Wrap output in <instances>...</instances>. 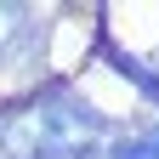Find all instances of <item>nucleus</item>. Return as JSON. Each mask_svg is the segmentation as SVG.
I'll return each instance as SVG.
<instances>
[{"label": "nucleus", "instance_id": "obj_1", "mask_svg": "<svg viewBox=\"0 0 159 159\" xmlns=\"http://www.w3.org/2000/svg\"><path fill=\"white\" fill-rule=\"evenodd\" d=\"M114 63H119V74H125L142 97L159 102V63H148V57H125V51H114Z\"/></svg>", "mask_w": 159, "mask_h": 159}, {"label": "nucleus", "instance_id": "obj_2", "mask_svg": "<svg viewBox=\"0 0 159 159\" xmlns=\"http://www.w3.org/2000/svg\"><path fill=\"white\" fill-rule=\"evenodd\" d=\"M114 159H159V125H148V131L125 136V142L114 148Z\"/></svg>", "mask_w": 159, "mask_h": 159}, {"label": "nucleus", "instance_id": "obj_3", "mask_svg": "<svg viewBox=\"0 0 159 159\" xmlns=\"http://www.w3.org/2000/svg\"><path fill=\"white\" fill-rule=\"evenodd\" d=\"M17 159H97V148H68V142H40V148H23Z\"/></svg>", "mask_w": 159, "mask_h": 159}]
</instances>
